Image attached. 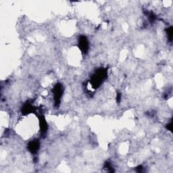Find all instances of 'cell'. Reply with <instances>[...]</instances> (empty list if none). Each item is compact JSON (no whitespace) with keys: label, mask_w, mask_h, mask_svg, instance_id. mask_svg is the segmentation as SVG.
<instances>
[{"label":"cell","mask_w":173,"mask_h":173,"mask_svg":"<svg viewBox=\"0 0 173 173\" xmlns=\"http://www.w3.org/2000/svg\"><path fill=\"white\" fill-rule=\"evenodd\" d=\"M54 98L57 104L60 102L62 95V87L60 84H57L56 86L54 87Z\"/></svg>","instance_id":"6da1fadb"},{"label":"cell","mask_w":173,"mask_h":173,"mask_svg":"<svg viewBox=\"0 0 173 173\" xmlns=\"http://www.w3.org/2000/svg\"><path fill=\"white\" fill-rule=\"evenodd\" d=\"M79 46L83 51L86 52L87 51V49H88V41H87L86 37H81L80 38Z\"/></svg>","instance_id":"7a4b0ae2"},{"label":"cell","mask_w":173,"mask_h":173,"mask_svg":"<svg viewBox=\"0 0 173 173\" xmlns=\"http://www.w3.org/2000/svg\"><path fill=\"white\" fill-rule=\"evenodd\" d=\"M39 142L35 141H31L29 143V145H28V148H29L30 151L33 153L36 152V151L39 150Z\"/></svg>","instance_id":"3957f363"}]
</instances>
